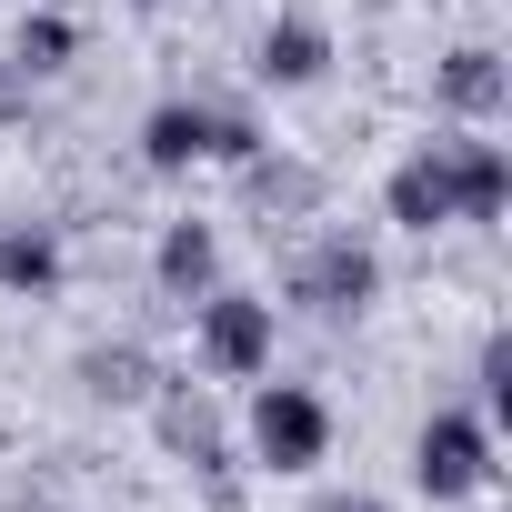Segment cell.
<instances>
[{"instance_id": "1", "label": "cell", "mask_w": 512, "mask_h": 512, "mask_svg": "<svg viewBox=\"0 0 512 512\" xmlns=\"http://www.w3.org/2000/svg\"><path fill=\"white\" fill-rule=\"evenodd\" d=\"M332 452V402L302 382H262L251 392V462L262 472H322Z\"/></svg>"}, {"instance_id": "2", "label": "cell", "mask_w": 512, "mask_h": 512, "mask_svg": "<svg viewBox=\"0 0 512 512\" xmlns=\"http://www.w3.org/2000/svg\"><path fill=\"white\" fill-rule=\"evenodd\" d=\"M412 482H422L432 502L492 492V422H482V412H432L422 442H412Z\"/></svg>"}, {"instance_id": "3", "label": "cell", "mask_w": 512, "mask_h": 512, "mask_svg": "<svg viewBox=\"0 0 512 512\" xmlns=\"http://www.w3.org/2000/svg\"><path fill=\"white\" fill-rule=\"evenodd\" d=\"M201 362L221 382H262L272 372V302H251V292H201Z\"/></svg>"}, {"instance_id": "4", "label": "cell", "mask_w": 512, "mask_h": 512, "mask_svg": "<svg viewBox=\"0 0 512 512\" xmlns=\"http://www.w3.org/2000/svg\"><path fill=\"white\" fill-rule=\"evenodd\" d=\"M372 292H382V262H372L352 231H332L312 262H302V302H322V312H362Z\"/></svg>"}, {"instance_id": "5", "label": "cell", "mask_w": 512, "mask_h": 512, "mask_svg": "<svg viewBox=\"0 0 512 512\" xmlns=\"http://www.w3.org/2000/svg\"><path fill=\"white\" fill-rule=\"evenodd\" d=\"M382 201H392V221H402V231H442V221H462V211H452V151H442V141H422V151L392 171V191H382Z\"/></svg>"}, {"instance_id": "6", "label": "cell", "mask_w": 512, "mask_h": 512, "mask_svg": "<svg viewBox=\"0 0 512 512\" xmlns=\"http://www.w3.org/2000/svg\"><path fill=\"white\" fill-rule=\"evenodd\" d=\"M262 81H282V91H312L322 71H332V31L322 21H272L262 31V61H251Z\"/></svg>"}, {"instance_id": "7", "label": "cell", "mask_w": 512, "mask_h": 512, "mask_svg": "<svg viewBox=\"0 0 512 512\" xmlns=\"http://www.w3.org/2000/svg\"><path fill=\"white\" fill-rule=\"evenodd\" d=\"M141 161H151V171H191V161H211V111H201V101H161V111L141 121Z\"/></svg>"}, {"instance_id": "8", "label": "cell", "mask_w": 512, "mask_h": 512, "mask_svg": "<svg viewBox=\"0 0 512 512\" xmlns=\"http://www.w3.org/2000/svg\"><path fill=\"white\" fill-rule=\"evenodd\" d=\"M211 282H221V241H211L201 221H171V231H161V292H171V302H201Z\"/></svg>"}, {"instance_id": "9", "label": "cell", "mask_w": 512, "mask_h": 512, "mask_svg": "<svg viewBox=\"0 0 512 512\" xmlns=\"http://www.w3.org/2000/svg\"><path fill=\"white\" fill-rule=\"evenodd\" d=\"M442 151H452V211H462V221H492L502 191H512L502 151H492V141H442Z\"/></svg>"}, {"instance_id": "10", "label": "cell", "mask_w": 512, "mask_h": 512, "mask_svg": "<svg viewBox=\"0 0 512 512\" xmlns=\"http://www.w3.org/2000/svg\"><path fill=\"white\" fill-rule=\"evenodd\" d=\"M442 101H452L462 121H492V111H502V61H492V51H452V71H442Z\"/></svg>"}, {"instance_id": "11", "label": "cell", "mask_w": 512, "mask_h": 512, "mask_svg": "<svg viewBox=\"0 0 512 512\" xmlns=\"http://www.w3.org/2000/svg\"><path fill=\"white\" fill-rule=\"evenodd\" d=\"M61 282V241L51 231H11L0 241V292H51Z\"/></svg>"}, {"instance_id": "12", "label": "cell", "mask_w": 512, "mask_h": 512, "mask_svg": "<svg viewBox=\"0 0 512 512\" xmlns=\"http://www.w3.org/2000/svg\"><path fill=\"white\" fill-rule=\"evenodd\" d=\"M21 61H31V71H61V61H71V21H51V11L21 21Z\"/></svg>"}, {"instance_id": "13", "label": "cell", "mask_w": 512, "mask_h": 512, "mask_svg": "<svg viewBox=\"0 0 512 512\" xmlns=\"http://www.w3.org/2000/svg\"><path fill=\"white\" fill-rule=\"evenodd\" d=\"M312 512H382L372 492H332V502H312Z\"/></svg>"}]
</instances>
